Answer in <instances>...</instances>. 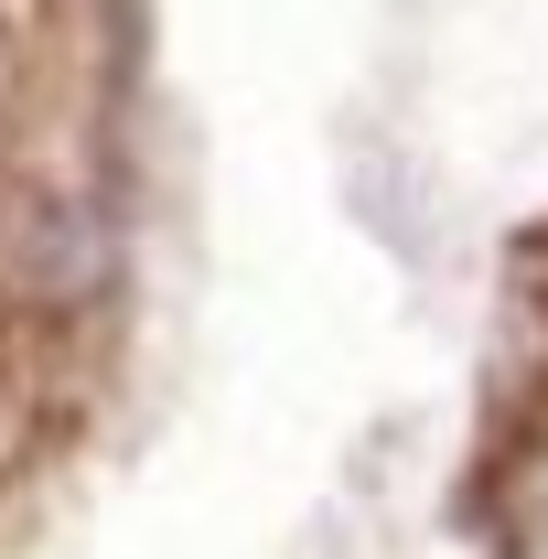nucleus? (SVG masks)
<instances>
[{
	"label": "nucleus",
	"mask_w": 548,
	"mask_h": 559,
	"mask_svg": "<svg viewBox=\"0 0 548 559\" xmlns=\"http://www.w3.org/2000/svg\"><path fill=\"white\" fill-rule=\"evenodd\" d=\"M484 516H495V538H505L516 559H548V441H516V452L495 463Z\"/></svg>",
	"instance_id": "obj_1"
}]
</instances>
